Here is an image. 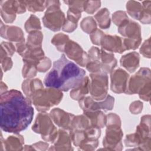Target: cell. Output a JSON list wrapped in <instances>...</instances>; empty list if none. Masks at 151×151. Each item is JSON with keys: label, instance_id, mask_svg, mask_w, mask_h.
<instances>
[{"label": "cell", "instance_id": "obj_47", "mask_svg": "<svg viewBox=\"0 0 151 151\" xmlns=\"http://www.w3.org/2000/svg\"><path fill=\"white\" fill-rule=\"evenodd\" d=\"M88 55L91 60H100V49L96 47H91L88 51Z\"/></svg>", "mask_w": 151, "mask_h": 151}, {"label": "cell", "instance_id": "obj_5", "mask_svg": "<svg viewBox=\"0 0 151 151\" xmlns=\"http://www.w3.org/2000/svg\"><path fill=\"white\" fill-rule=\"evenodd\" d=\"M32 130L35 133L40 134L44 140L52 143L58 133V130L53 124L50 114L46 112H41L37 115Z\"/></svg>", "mask_w": 151, "mask_h": 151}, {"label": "cell", "instance_id": "obj_2", "mask_svg": "<svg viewBox=\"0 0 151 151\" xmlns=\"http://www.w3.org/2000/svg\"><path fill=\"white\" fill-rule=\"evenodd\" d=\"M86 71L64 54L53 63L52 69L46 74L44 83L47 87H52L68 91L78 86L85 77Z\"/></svg>", "mask_w": 151, "mask_h": 151}, {"label": "cell", "instance_id": "obj_39", "mask_svg": "<svg viewBox=\"0 0 151 151\" xmlns=\"http://www.w3.org/2000/svg\"><path fill=\"white\" fill-rule=\"evenodd\" d=\"M51 66V61L50 59L47 57H44L38 63L37 65V69L39 72L45 73L50 69Z\"/></svg>", "mask_w": 151, "mask_h": 151}, {"label": "cell", "instance_id": "obj_32", "mask_svg": "<svg viewBox=\"0 0 151 151\" xmlns=\"http://www.w3.org/2000/svg\"><path fill=\"white\" fill-rule=\"evenodd\" d=\"M16 50V47L11 42L2 41L1 44V60L6 57H11L14 54Z\"/></svg>", "mask_w": 151, "mask_h": 151}, {"label": "cell", "instance_id": "obj_34", "mask_svg": "<svg viewBox=\"0 0 151 151\" xmlns=\"http://www.w3.org/2000/svg\"><path fill=\"white\" fill-rule=\"evenodd\" d=\"M150 4L151 1H150L142 2L143 12L142 18L140 21L144 24H149L150 23Z\"/></svg>", "mask_w": 151, "mask_h": 151}, {"label": "cell", "instance_id": "obj_35", "mask_svg": "<svg viewBox=\"0 0 151 151\" xmlns=\"http://www.w3.org/2000/svg\"><path fill=\"white\" fill-rule=\"evenodd\" d=\"M101 6L100 1H85L84 5V11L87 14H92L96 12Z\"/></svg>", "mask_w": 151, "mask_h": 151}, {"label": "cell", "instance_id": "obj_27", "mask_svg": "<svg viewBox=\"0 0 151 151\" xmlns=\"http://www.w3.org/2000/svg\"><path fill=\"white\" fill-rule=\"evenodd\" d=\"M94 18L98 22L99 26L102 29H107L110 26V12L106 8H104L99 10L94 15Z\"/></svg>", "mask_w": 151, "mask_h": 151}, {"label": "cell", "instance_id": "obj_50", "mask_svg": "<svg viewBox=\"0 0 151 151\" xmlns=\"http://www.w3.org/2000/svg\"><path fill=\"white\" fill-rule=\"evenodd\" d=\"M7 89H8V87L6 85V84L1 81V94L8 91Z\"/></svg>", "mask_w": 151, "mask_h": 151}, {"label": "cell", "instance_id": "obj_29", "mask_svg": "<svg viewBox=\"0 0 151 151\" xmlns=\"http://www.w3.org/2000/svg\"><path fill=\"white\" fill-rule=\"evenodd\" d=\"M69 40V37L67 35L63 33H58L52 37L51 42V44L56 47L58 51L63 52L64 45Z\"/></svg>", "mask_w": 151, "mask_h": 151}, {"label": "cell", "instance_id": "obj_18", "mask_svg": "<svg viewBox=\"0 0 151 151\" xmlns=\"http://www.w3.org/2000/svg\"><path fill=\"white\" fill-rule=\"evenodd\" d=\"M24 143V137L19 133L9 136L6 139H4L1 135V150H22Z\"/></svg>", "mask_w": 151, "mask_h": 151}, {"label": "cell", "instance_id": "obj_44", "mask_svg": "<svg viewBox=\"0 0 151 151\" xmlns=\"http://www.w3.org/2000/svg\"><path fill=\"white\" fill-rule=\"evenodd\" d=\"M77 27V24L73 22L67 18L65 19L62 29L63 31L66 32H73Z\"/></svg>", "mask_w": 151, "mask_h": 151}, {"label": "cell", "instance_id": "obj_11", "mask_svg": "<svg viewBox=\"0 0 151 151\" xmlns=\"http://www.w3.org/2000/svg\"><path fill=\"white\" fill-rule=\"evenodd\" d=\"M150 76L151 73L149 68H141L128 80L125 93L127 94L138 93L146 83L150 81Z\"/></svg>", "mask_w": 151, "mask_h": 151}, {"label": "cell", "instance_id": "obj_19", "mask_svg": "<svg viewBox=\"0 0 151 151\" xmlns=\"http://www.w3.org/2000/svg\"><path fill=\"white\" fill-rule=\"evenodd\" d=\"M101 64L102 73H111L117 65V60L112 52H106L103 49H100V60Z\"/></svg>", "mask_w": 151, "mask_h": 151}, {"label": "cell", "instance_id": "obj_14", "mask_svg": "<svg viewBox=\"0 0 151 151\" xmlns=\"http://www.w3.org/2000/svg\"><path fill=\"white\" fill-rule=\"evenodd\" d=\"M100 46L103 49L110 52H114L121 54L126 51L123 45V38L117 35L105 34L101 40Z\"/></svg>", "mask_w": 151, "mask_h": 151}, {"label": "cell", "instance_id": "obj_17", "mask_svg": "<svg viewBox=\"0 0 151 151\" xmlns=\"http://www.w3.org/2000/svg\"><path fill=\"white\" fill-rule=\"evenodd\" d=\"M71 139L69 133L64 129H60L52 143V146L49 150H73L71 146Z\"/></svg>", "mask_w": 151, "mask_h": 151}, {"label": "cell", "instance_id": "obj_7", "mask_svg": "<svg viewBox=\"0 0 151 151\" xmlns=\"http://www.w3.org/2000/svg\"><path fill=\"white\" fill-rule=\"evenodd\" d=\"M106 134L103 140V145L106 150H121L123 149L122 139L123 131L121 125L111 124L106 125Z\"/></svg>", "mask_w": 151, "mask_h": 151}, {"label": "cell", "instance_id": "obj_48", "mask_svg": "<svg viewBox=\"0 0 151 151\" xmlns=\"http://www.w3.org/2000/svg\"><path fill=\"white\" fill-rule=\"evenodd\" d=\"M16 51L19 54L21 57L24 54V53L26 52L27 50V43L24 41V42H18L16 44Z\"/></svg>", "mask_w": 151, "mask_h": 151}, {"label": "cell", "instance_id": "obj_8", "mask_svg": "<svg viewBox=\"0 0 151 151\" xmlns=\"http://www.w3.org/2000/svg\"><path fill=\"white\" fill-rule=\"evenodd\" d=\"M1 16L5 23H12L16 18V14H23L27 8L25 1H1Z\"/></svg>", "mask_w": 151, "mask_h": 151}, {"label": "cell", "instance_id": "obj_6", "mask_svg": "<svg viewBox=\"0 0 151 151\" xmlns=\"http://www.w3.org/2000/svg\"><path fill=\"white\" fill-rule=\"evenodd\" d=\"M89 81V92L95 100L100 101L107 96L109 80L107 74L91 73Z\"/></svg>", "mask_w": 151, "mask_h": 151}, {"label": "cell", "instance_id": "obj_40", "mask_svg": "<svg viewBox=\"0 0 151 151\" xmlns=\"http://www.w3.org/2000/svg\"><path fill=\"white\" fill-rule=\"evenodd\" d=\"M104 35L105 34L102 31L97 28L90 34V38L93 44L100 45L101 40Z\"/></svg>", "mask_w": 151, "mask_h": 151}, {"label": "cell", "instance_id": "obj_9", "mask_svg": "<svg viewBox=\"0 0 151 151\" xmlns=\"http://www.w3.org/2000/svg\"><path fill=\"white\" fill-rule=\"evenodd\" d=\"M114 103V98L109 94H107L104 99L100 101L95 100L91 96H85L78 100L79 106L84 111L100 110H111L113 108Z\"/></svg>", "mask_w": 151, "mask_h": 151}, {"label": "cell", "instance_id": "obj_46", "mask_svg": "<svg viewBox=\"0 0 151 151\" xmlns=\"http://www.w3.org/2000/svg\"><path fill=\"white\" fill-rule=\"evenodd\" d=\"M106 117H107L106 125L111 124H117L121 125V120H120V117L117 114L111 113L108 114L106 116Z\"/></svg>", "mask_w": 151, "mask_h": 151}, {"label": "cell", "instance_id": "obj_3", "mask_svg": "<svg viewBox=\"0 0 151 151\" xmlns=\"http://www.w3.org/2000/svg\"><path fill=\"white\" fill-rule=\"evenodd\" d=\"M62 91L52 88H42L37 90L32 96L31 101L36 109L40 112H46L62 100Z\"/></svg>", "mask_w": 151, "mask_h": 151}, {"label": "cell", "instance_id": "obj_26", "mask_svg": "<svg viewBox=\"0 0 151 151\" xmlns=\"http://www.w3.org/2000/svg\"><path fill=\"white\" fill-rule=\"evenodd\" d=\"M43 34L41 31H34L29 33L27 39V45L30 48H42Z\"/></svg>", "mask_w": 151, "mask_h": 151}, {"label": "cell", "instance_id": "obj_36", "mask_svg": "<svg viewBox=\"0 0 151 151\" xmlns=\"http://www.w3.org/2000/svg\"><path fill=\"white\" fill-rule=\"evenodd\" d=\"M129 19L126 13L123 11H116L112 15V21L113 23L118 27Z\"/></svg>", "mask_w": 151, "mask_h": 151}, {"label": "cell", "instance_id": "obj_37", "mask_svg": "<svg viewBox=\"0 0 151 151\" xmlns=\"http://www.w3.org/2000/svg\"><path fill=\"white\" fill-rule=\"evenodd\" d=\"M64 2L68 5L70 9L80 13L84 11L85 1H64Z\"/></svg>", "mask_w": 151, "mask_h": 151}, {"label": "cell", "instance_id": "obj_24", "mask_svg": "<svg viewBox=\"0 0 151 151\" xmlns=\"http://www.w3.org/2000/svg\"><path fill=\"white\" fill-rule=\"evenodd\" d=\"M127 13L133 18L140 21L143 12L142 5L139 2L135 1H129L126 6Z\"/></svg>", "mask_w": 151, "mask_h": 151}, {"label": "cell", "instance_id": "obj_41", "mask_svg": "<svg viewBox=\"0 0 151 151\" xmlns=\"http://www.w3.org/2000/svg\"><path fill=\"white\" fill-rule=\"evenodd\" d=\"M150 81L146 83L139 91V97L146 101L150 100Z\"/></svg>", "mask_w": 151, "mask_h": 151}, {"label": "cell", "instance_id": "obj_22", "mask_svg": "<svg viewBox=\"0 0 151 151\" xmlns=\"http://www.w3.org/2000/svg\"><path fill=\"white\" fill-rule=\"evenodd\" d=\"M83 114L88 119L93 126L101 129L106 125L107 117L102 111H84Z\"/></svg>", "mask_w": 151, "mask_h": 151}, {"label": "cell", "instance_id": "obj_13", "mask_svg": "<svg viewBox=\"0 0 151 151\" xmlns=\"http://www.w3.org/2000/svg\"><path fill=\"white\" fill-rule=\"evenodd\" d=\"M49 114L55 124L60 128L69 132L72 120L75 115L67 113L60 108L52 109Z\"/></svg>", "mask_w": 151, "mask_h": 151}, {"label": "cell", "instance_id": "obj_23", "mask_svg": "<svg viewBox=\"0 0 151 151\" xmlns=\"http://www.w3.org/2000/svg\"><path fill=\"white\" fill-rule=\"evenodd\" d=\"M89 81L88 77L85 76L81 83L71 90L70 93L71 98L74 100H80L85 97L89 92Z\"/></svg>", "mask_w": 151, "mask_h": 151}, {"label": "cell", "instance_id": "obj_30", "mask_svg": "<svg viewBox=\"0 0 151 151\" xmlns=\"http://www.w3.org/2000/svg\"><path fill=\"white\" fill-rule=\"evenodd\" d=\"M80 27L84 32L90 34L97 29V23L92 17H87L81 21Z\"/></svg>", "mask_w": 151, "mask_h": 151}, {"label": "cell", "instance_id": "obj_20", "mask_svg": "<svg viewBox=\"0 0 151 151\" xmlns=\"http://www.w3.org/2000/svg\"><path fill=\"white\" fill-rule=\"evenodd\" d=\"M139 54L135 51L123 55L120 60V65L130 73H133L136 71L139 66Z\"/></svg>", "mask_w": 151, "mask_h": 151}, {"label": "cell", "instance_id": "obj_42", "mask_svg": "<svg viewBox=\"0 0 151 151\" xmlns=\"http://www.w3.org/2000/svg\"><path fill=\"white\" fill-rule=\"evenodd\" d=\"M150 40L149 38L147 40H146L143 44L142 45L140 48V52L142 54L143 56L145 57L150 58Z\"/></svg>", "mask_w": 151, "mask_h": 151}, {"label": "cell", "instance_id": "obj_15", "mask_svg": "<svg viewBox=\"0 0 151 151\" xmlns=\"http://www.w3.org/2000/svg\"><path fill=\"white\" fill-rule=\"evenodd\" d=\"M0 35L4 39L17 43L25 41L23 31L19 27L5 25L2 21H1Z\"/></svg>", "mask_w": 151, "mask_h": 151}, {"label": "cell", "instance_id": "obj_12", "mask_svg": "<svg viewBox=\"0 0 151 151\" xmlns=\"http://www.w3.org/2000/svg\"><path fill=\"white\" fill-rule=\"evenodd\" d=\"M129 78V74L122 68L113 70L110 74L111 90L117 94L125 93Z\"/></svg>", "mask_w": 151, "mask_h": 151}, {"label": "cell", "instance_id": "obj_10", "mask_svg": "<svg viewBox=\"0 0 151 151\" xmlns=\"http://www.w3.org/2000/svg\"><path fill=\"white\" fill-rule=\"evenodd\" d=\"M63 52L81 67H86L91 61L88 54L76 42L69 40L64 45Z\"/></svg>", "mask_w": 151, "mask_h": 151}, {"label": "cell", "instance_id": "obj_45", "mask_svg": "<svg viewBox=\"0 0 151 151\" xmlns=\"http://www.w3.org/2000/svg\"><path fill=\"white\" fill-rule=\"evenodd\" d=\"M1 69L6 72L9 70L13 65V63L12 59L10 57H6L2 60H1Z\"/></svg>", "mask_w": 151, "mask_h": 151}, {"label": "cell", "instance_id": "obj_25", "mask_svg": "<svg viewBox=\"0 0 151 151\" xmlns=\"http://www.w3.org/2000/svg\"><path fill=\"white\" fill-rule=\"evenodd\" d=\"M91 126L88 119L84 114L74 116L69 132L84 130Z\"/></svg>", "mask_w": 151, "mask_h": 151}, {"label": "cell", "instance_id": "obj_33", "mask_svg": "<svg viewBox=\"0 0 151 151\" xmlns=\"http://www.w3.org/2000/svg\"><path fill=\"white\" fill-rule=\"evenodd\" d=\"M24 65L22 70V77L25 78H32L37 75V66L34 64L24 63Z\"/></svg>", "mask_w": 151, "mask_h": 151}, {"label": "cell", "instance_id": "obj_21", "mask_svg": "<svg viewBox=\"0 0 151 151\" xmlns=\"http://www.w3.org/2000/svg\"><path fill=\"white\" fill-rule=\"evenodd\" d=\"M42 88H44L43 84L39 78L27 79L22 84V91L26 97L30 101H31L34 94L37 90Z\"/></svg>", "mask_w": 151, "mask_h": 151}, {"label": "cell", "instance_id": "obj_31", "mask_svg": "<svg viewBox=\"0 0 151 151\" xmlns=\"http://www.w3.org/2000/svg\"><path fill=\"white\" fill-rule=\"evenodd\" d=\"M46 1H25L27 9L31 12H41L46 8Z\"/></svg>", "mask_w": 151, "mask_h": 151}, {"label": "cell", "instance_id": "obj_16", "mask_svg": "<svg viewBox=\"0 0 151 151\" xmlns=\"http://www.w3.org/2000/svg\"><path fill=\"white\" fill-rule=\"evenodd\" d=\"M117 31L119 33L127 38H142L140 25L130 19L118 27Z\"/></svg>", "mask_w": 151, "mask_h": 151}, {"label": "cell", "instance_id": "obj_43", "mask_svg": "<svg viewBox=\"0 0 151 151\" xmlns=\"http://www.w3.org/2000/svg\"><path fill=\"white\" fill-rule=\"evenodd\" d=\"M143 109V103L140 101H135L132 103L129 107L130 111L133 114H139Z\"/></svg>", "mask_w": 151, "mask_h": 151}, {"label": "cell", "instance_id": "obj_4", "mask_svg": "<svg viewBox=\"0 0 151 151\" xmlns=\"http://www.w3.org/2000/svg\"><path fill=\"white\" fill-rule=\"evenodd\" d=\"M46 11L42 17L44 27L57 32L62 28L65 17L60 9V2L58 1H46Z\"/></svg>", "mask_w": 151, "mask_h": 151}, {"label": "cell", "instance_id": "obj_28", "mask_svg": "<svg viewBox=\"0 0 151 151\" xmlns=\"http://www.w3.org/2000/svg\"><path fill=\"white\" fill-rule=\"evenodd\" d=\"M24 28L25 31L29 33L34 31H38L41 29L40 19L35 15L32 14L25 23Z\"/></svg>", "mask_w": 151, "mask_h": 151}, {"label": "cell", "instance_id": "obj_1", "mask_svg": "<svg viewBox=\"0 0 151 151\" xmlns=\"http://www.w3.org/2000/svg\"><path fill=\"white\" fill-rule=\"evenodd\" d=\"M31 103L17 90L11 89L1 94V129L14 134L25 130L33 119Z\"/></svg>", "mask_w": 151, "mask_h": 151}, {"label": "cell", "instance_id": "obj_49", "mask_svg": "<svg viewBox=\"0 0 151 151\" xmlns=\"http://www.w3.org/2000/svg\"><path fill=\"white\" fill-rule=\"evenodd\" d=\"M34 150H45L48 149L49 145L48 143L39 141L37 143H35L32 145Z\"/></svg>", "mask_w": 151, "mask_h": 151}, {"label": "cell", "instance_id": "obj_38", "mask_svg": "<svg viewBox=\"0 0 151 151\" xmlns=\"http://www.w3.org/2000/svg\"><path fill=\"white\" fill-rule=\"evenodd\" d=\"M86 69L91 73H102L101 64L99 60H91L86 66Z\"/></svg>", "mask_w": 151, "mask_h": 151}]
</instances>
